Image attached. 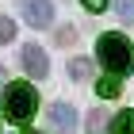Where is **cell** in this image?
<instances>
[{
    "instance_id": "obj_12",
    "label": "cell",
    "mask_w": 134,
    "mask_h": 134,
    "mask_svg": "<svg viewBox=\"0 0 134 134\" xmlns=\"http://www.w3.org/2000/svg\"><path fill=\"white\" fill-rule=\"evenodd\" d=\"M81 4H84L88 12H103V8H107V0H81Z\"/></svg>"
},
{
    "instance_id": "obj_6",
    "label": "cell",
    "mask_w": 134,
    "mask_h": 134,
    "mask_svg": "<svg viewBox=\"0 0 134 134\" xmlns=\"http://www.w3.org/2000/svg\"><path fill=\"white\" fill-rule=\"evenodd\" d=\"M96 92H100L103 100H115V96L123 92V84H119V77L111 73V77H100V81H96Z\"/></svg>"
},
{
    "instance_id": "obj_4",
    "label": "cell",
    "mask_w": 134,
    "mask_h": 134,
    "mask_svg": "<svg viewBox=\"0 0 134 134\" xmlns=\"http://www.w3.org/2000/svg\"><path fill=\"white\" fill-rule=\"evenodd\" d=\"M23 69L31 73L35 81H42V77H46V73H50V58H46V54L38 50V46H23Z\"/></svg>"
},
{
    "instance_id": "obj_9",
    "label": "cell",
    "mask_w": 134,
    "mask_h": 134,
    "mask_svg": "<svg viewBox=\"0 0 134 134\" xmlns=\"http://www.w3.org/2000/svg\"><path fill=\"white\" fill-rule=\"evenodd\" d=\"M111 134H134V111H123V115H115V123H111Z\"/></svg>"
},
{
    "instance_id": "obj_5",
    "label": "cell",
    "mask_w": 134,
    "mask_h": 134,
    "mask_svg": "<svg viewBox=\"0 0 134 134\" xmlns=\"http://www.w3.org/2000/svg\"><path fill=\"white\" fill-rule=\"evenodd\" d=\"M50 123L58 126L62 134H69V130H77V111H73L69 103H54L50 107Z\"/></svg>"
},
{
    "instance_id": "obj_10",
    "label": "cell",
    "mask_w": 134,
    "mask_h": 134,
    "mask_svg": "<svg viewBox=\"0 0 134 134\" xmlns=\"http://www.w3.org/2000/svg\"><path fill=\"white\" fill-rule=\"evenodd\" d=\"M111 4H115V15L123 23H134V0H111Z\"/></svg>"
},
{
    "instance_id": "obj_15",
    "label": "cell",
    "mask_w": 134,
    "mask_h": 134,
    "mask_svg": "<svg viewBox=\"0 0 134 134\" xmlns=\"http://www.w3.org/2000/svg\"><path fill=\"white\" fill-rule=\"evenodd\" d=\"M0 81H4V69H0Z\"/></svg>"
},
{
    "instance_id": "obj_14",
    "label": "cell",
    "mask_w": 134,
    "mask_h": 134,
    "mask_svg": "<svg viewBox=\"0 0 134 134\" xmlns=\"http://www.w3.org/2000/svg\"><path fill=\"white\" fill-rule=\"evenodd\" d=\"M19 134H38V130H19Z\"/></svg>"
},
{
    "instance_id": "obj_3",
    "label": "cell",
    "mask_w": 134,
    "mask_h": 134,
    "mask_svg": "<svg viewBox=\"0 0 134 134\" xmlns=\"http://www.w3.org/2000/svg\"><path fill=\"white\" fill-rule=\"evenodd\" d=\"M19 15L31 23V27L42 31V27L54 23V4H50V0H19Z\"/></svg>"
},
{
    "instance_id": "obj_7",
    "label": "cell",
    "mask_w": 134,
    "mask_h": 134,
    "mask_svg": "<svg viewBox=\"0 0 134 134\" xmlns=\"http://www.w3.org/2000/svg\"><path fill=\"white\" fill-rule=\"evenodd\" d=\"M84 134H107V111H88V123H84Z\"/></svg>"
},
{
    "instance_id": "obj_1",
    "label": "cell",
    "mask_w": 134,
    "mask_h": 134,
    "mask_svg": "<svg viewBox=\"0 0 134 134\" xmlns=\"http://www.w3.org/2000/svg\"><path fill=\"white\" fill-rule=\"evenodd\" d=\"M96 58H100L103 69H111V73H130L134 69V42L126 38V35H100L96 38Z\"/></svg>"
},
{
    "instance_id": "obj_2",
    "label": "cell",
    "mask_w": 134,
    "mask_h": 134,
    "mask_svg": "<svg viewBox=\"0 0 134 134\" xmlns=\"http://www.w3.org/2000/svg\"><path fill=\"white\" fill-rule=\"evenodd\" d=\"M35 107H38V92H35L31 84L15 81V84L4 88V115H8L12 123H27L35 115Z\"/></svg>"
},
{
    "instance_id": "obj_11",
    "label": "cell",
    "mask_w": 134,
    "mask_h": 134,
    "mask_svg": "<svg viewBox=\"0 0 134 134\" xmlns=\"http://www.w3.org/2000/svg\"><path fill=\"white\" fill-rule=\"evenodd\" d=\"M12 38H15V23L8 15H0V42H12Z\"/></svg>"
},
{
    "instance_id": "obj_8",
    "label": "cell",
    "mask_w": 134,
    "mask_h": 134,
    "mask_svg": "<svg viewBox=\"0 0 134 134\" xmlns=\"http://www.w3.org/2000/svg\"><path fill=\"white\" fill-rule=\"evenodd\" d=\"M69 77L73 81H88V77H92V62H88V58H73L69 62Z\"/></svg>"
},
{
    "instance_id": "obj_13",
    "label": "cell",
    "mask_w": 134,
    "mask_h": 134,
    "mask_svg": "<svg viewBox=\"0 0 134 134\" xmlns=\"http://www.w3.org/2000/svg\"><path fill=\"white\" fill-rule=\"evenodd\" d=\"M58 42H62V46H69V42H73V27H62V31H58Z\"/></svg>"
}]
</instances>
